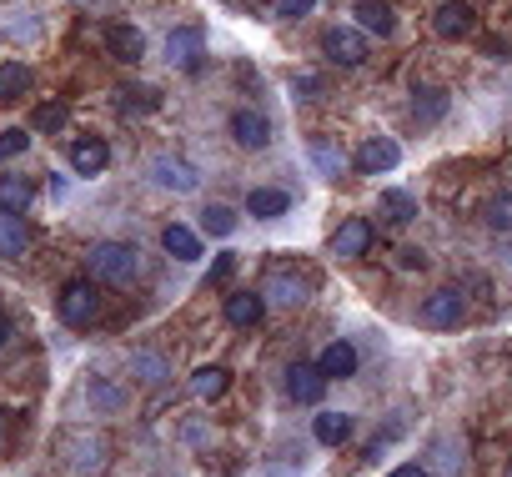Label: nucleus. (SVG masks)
<instances>
[{
	"label": "nucleus",
	"mask_w": 512,
	"mask_h": 477,
	"mask_svg": "<svg viewBox=\"0 0 512 477\" xmlns=\"http://www.w3.org/2000/svg\"><path fill=\"white\" fill-rule=\"evenodd\" d=\"M412 116H417V126H437L447 116V91L442 86H412Z\"/></svg>",
	"instance_id": "19"
},
{
	"label": "nucleus",
	"mask_w": 512,
	"mask_h": 477,
	"mask_svg": "<svg viewBox=\"0 0 512 477\" xmlns=\"http://www.w3.org/2000/svg\"><path fill=\"white\" fill-rule=\"evenodd\" d=\"M166 61H171L176 71H201V66H206V41H201V31H191V26L171 31V36H166Z\"/></svg>",
	"instance_id": "8"
},
{
	"label": "nucleus",
	"mask_w": 512,
	"mask_h": 477,
	"mask_svg": "<svg viewBox=\"0 0 512 477\" xmlns=\"http://www.w3.org/2000/svg\"><path fill=\"white\" fill-rule=\"evenodd\" d=\"M151 181L156 186H166V191H196V171L186 166V161H171V156H161V161H151Z\"/></svg>",
	"instance_id": "20"
},
{
	"label": "nucleus",
	"mask_w": 512,
	"mask_h": 477,
	"mask_svg": "<svg viewBox=\"0 0 512 477\" xmlns=\"http://www.w3.org/2000/svg\"><path fill=\"white\" fill-rule=\"evenodd\" d=\"M26 146H31V131H21V126L0 131V161H16V156H26Z\"/></svg>",
	"instance_id": "30"
},
{
	"label": "nucleus",
	"mask_w": 512,
	"mask_h": 477,
	"mask_svg": "<svg viewBox=\"0 0 512 477\" xmlns=\"http://www.w3.org/2000/svg\"><path fill=\"white\" fill-rule=\"evenodd\" d=\"M231 272H236V257L226 252V257H216V267H211V277H206V282H216V277H231Z\"/></svg>",
	"instance_id": "39"
},
{
	"label": "nucleus",
	"mask_w": 512,
	"mask_h": 477,
	"mask_svg": "<svg viewBox=\"0 0 512 477\" xmlns=\"http://www.w3.org/2000/svg\"><path fill=\"white\" fill-rule=\"evenodd\" d=\"M317 367H322V377H327V382H332V377H337V382H347V377H357V367H362V362H357V347H352V342H327V347H322V357H317Z\"/></svg>",
	"instance_id": "16"
},
{
	"label": "nucleus",
	"mask_w": 512,
	"mask_h": 477,
	"mask_svg": "<svg viewBox=\"0 0 512 477\" xmlns=\"http://www.w3.org/2000/svg\"><path fill=\"white\" fill-rule=\"evenodd\" d=\"M91 272L101 277V282H136V272H141V257H136V247L131 242H96L91 247Z\"/></svg>",
	"instance_id": "1"
},
{
	"label": "nucleus",
	"mask_w": 512,
	"mask_h": 477,
	"mask_svg": "<svg viewBox=\"0 0 512 477\" xmlns=\"http://www.w3.org/2000/svg\"><path fill=\"white\" fill-rule=\"evenodd\" d=\"M136 106H141V111H151V106H156V91H141V96H136V91H126V96H121V111H136Z\"/></svg>",
	"instance_id": "37"
},
{
	"label": "nucleus",
	"mask_w": 512,
	"mask_h": 477,
	"mask_svg": "<svg viewBox=\"0 0 512 477\" xmlns=\"http://www.w3.org/2000/svg\"><path fill=\"white\" fill-rule=\"evenodd\" d=\"M262 312H267V297H256V292H231L221 302V317L231 327H256V322H262Z\"/></svg>",
	"instance_id": "17"
},
{
	"label": "nucleus",
	"mask_w": 512,
	"mask_h": 477,
	"mask_svg": "<svg viewBox=\"0 0 512 477\" xmlns=\"http://www.w3.org/2000/svg\"><path fill=\"white\" fill-rule=\"evenodd\" d=\"M6 342H11V322H6V317H0V347H6Z\"/></svg>",
	"instance_id": "40"
},
{
	"label": "nucleus",
	"mask_w": 512,
	"mask_h": 477,
	"mask_svg": "<svg viewBox=\"0 0 512 477\" xmlns=\"http://www.w3.org/2000/svg\"><path fill=\"white\" fill-rule=\"evenodd\" d=\"M357 31H367V36H377V41H387L392 31H397V11L387 6V0H357Z\"/></svg>",
	"instance_id": "15"
},
{
	"label": "nucleus",
	"mask_w": 512,
	"mask_h": 477,
	"mask_svg": "<svg viewBox=\"0 0 512 477\" xmlns=\"http://www.w3.org/2000/svg\"><path fill=\"white\" fill-rule=\"evenodd\" d=\"M81 442H86V447L76 452V467H81V472L101 467V462H106V447H101V437H96V442H91V437H81Z\"/></svg>",
	"instance_id": "32"
},
{
	"label": "nucleus",
	"mask_w": 512,
	"mask_h": 477,
	"mask_svg": "<svg viewBox=\"0 0 512 477\" xmlns=\"http://www.w3.org/2000/svg\"><path fill=\"white\" fill-rule=\"evenodd\" d=\"M161 247H166L176 262H201V252H206L201 236H196L191 226H181V221H171V226L161 231Z\"/></svg>",
	"instance_id": "18"
},
{
	"label": "nucleus",
	"mask_w": 512,
	"mask_h": 477,
	"mask_svg": "<svg viewBox=\"0 0 512 477\" xmlns=\"http://www.w3.org/2000/svg\"><path fill=\"white\" fill-rule=\"evenodd\" d=\"M432 31L442 41H462L472 31V6H467V0H442V6L432 11Z\"/></svg>",
	"instance_id": "11"
},
{
	"label": "nucleus",
	"mask_w": 512,
	"mask_h": 477,
	"mask_svg": "<svg viewBox=\"0 0 512 477\" xmlns=\"http://www.w3.org/2000/svg\"><path fill=\"white\" fill-rule=\"evenodd\" d=\"M507 477H512V462H507Z\"/></svg>",
	"instance_id": "42"
},
{
	"label": "nucleus",
	"mask_w": 512,
	"mask_h": 477,
	"mask_svg": "<svg viewBox=\"0 0 512 477\" xmlns=\"http://www.w3.org/2000/svg\"><path fill=\"white\" fill-rule=\"evenodd\" d=\"M292 211V191H282V186H256V191H246V216H256V221H277V216H287Z\"/></svg>",
	"instance_id": "13"
},
{
	"label": "nucleus",
	"mask_w": 512,
	"mask_h": 477,
	"mask_svg": "<svg viewBox=\"0 0 512 477\" xmlns=\"http://www.w3.org/2000/svg\"><path fill=\"white\" fill-rule=\"evenodd\" d=\"M31 66H21V61H6L0 66V106H11V101H21L26 91H31Z\"/></svg>",
	"instance_id": "23"
},
{
	"label": "nucleus",
	"mask_w": 512,
	"mask_h": 477,
	"mask_svg": "<svg viewBox=\"0 0 512 477\" xmlns=\"http://www.w3.org/2000/svg\"><path fill=\"white\" fill-rule=\"evenodd\" d=\"M106 166H111V146H106L101 136H81V141L71 146V171H76V176L91 181V176H101Z\"/></svg>",
	"instance_id": "12"
},
{
	"label": "nucleus",
	"mask_w": 512,
	"mask_h": 477,
	"mask_svg": "<svg viewBox=\"0 0 512 477\" xmlns=\"http://www.w3.org/2000/svg\"><path fill=\"white\" fill-rule=\"evenodd\" d=\"M322 51H327L337 66H362V61L372 56L367 36H362V31H352V26H332V31L322 36Z\"/></svg>",
	"instance_id": "4"
},
{
	"label": "nucleus",
	"mask_w": 512,
	"mask_h": 477,
	"mask_svg": "<svg viewBox=\"0 0 512 477\" xmlns=\"http://www.w3.org/2000/svg\"><path fill=\"white\" fill-rule=\"evenodd\" d=\"M482 221H487L492 231H512V191H497V196H487V206H482Z\"/></svg>",
	"instance_id": "27"
},
{
	"label": "nucleus",
	"mask_w": 512,
	"mask_h": 477,
	"mask_svg": "<svg viewBox=\"0 0 512 477\" xmlns=\"http://www.w3.org/2000/svg\"><path fill=\"white\" fill-rule=\"evenodd\" d=\"M106 51H111V61H121V66H136V61L146 56V36H141V26H131V21H116V26H106Z\"/></svg>",
	"instance_id": "9"
},
{
	"label": "nucleus",
	"mask_w": 512,
	"mask_h": 477,
	"mask_svg": "<svg viewBox=\"0 0 512 477\" xmlns=\"http://www.w3.org/2000/svg\"><path fill=\"white\" fill-rule=\"evenodd\" d=\"M382 216H387L392 226H407V221L417 216V201H412L407 191H387V196H382Z\"/></svg>",
	"instance_id": "28"
},
{
	"label": "nucleus",
	"mask_w": 512,
	"mask_h": 477,
	"mask_svg": "<svg viewBox=\"0 0 512 477\" xmlns=\"http://www.w3.org/2000/svg\"><path fill=\"white\" fill-rule=\"evenodd\" d=\"M312 437H317L322 447H342V442L352 437V417H347V412H317V417H312Z\"/></svg>",
	"instance_id": "22"
},
{
	"label": "nucleus",
	"mask_w": 512,
	"mask_h": 477,
	"mask_svg": "<svg viewBox=\"0 0 512 477\" xmlns=\"http://www.w3.org/2000/svg\"><path fill=\"white\" fill-rule=\"evenodd\" d=\"M312 156H317V171L322 176H337L342 171V151H332L327 141H312Z\"/></svg>",
	"instance_id": "31"
},
{
	"label": "nucleus",
	"mask_w": 512,
	"mask_h": 477,
	"mask_svg": "<svg viewBox=\"0 0 512 477\" xmlns=\"http://www.w3.org/2000/svg\"><path fill=\"white\" fill-rule=\"evenodd\" d=\"M282 387H287V397H292V402L312 407V402H322L327 377H322V367H317V362H292V367H287V377H282Z\"/></svg>",
	"instance_id": "6"
},
{
	"label": "nucleus",
	"mask_w": 512,
	"mask_h": 477,
	"mask_svg": "<svg viewBox=\"0 0 512 477\" xmlns=\"http://www.w3.org/2000/svg\"><path fill=\"white\" fill-rule=\"evenodd\" d=\"M31 121H36V131L56 136V131H66V126H71V106H66V101H41V106L31 111Z\"/></svg>",
	"instance_id": "26"
},
{
	"label": "nucleus",
	"mask_w": 512,
	"mask_h": 477,
	"mask_svg": "<svg viewBox=\"0 0 512 477\" xmlns=\"http://www.w3.org/2000/svg\"><path fill=\"white\" fill-rule=\"evenodd\" d=\"M56 307H61V322H71V327H91V322H96V312H101L96 282H86V277L66 282V287H61V297H56Z\"/></svg>",
	"instance_id": "2"
},
{
	"label": "nucleus",
	"mask_w": 512,
	"mask_h": 477,
	"mask_svg": "<svg viewBox=\"0 0 512 477\" xmlns=\"http://www.w3.org/2000/svg\"><path fill=\"white\" fill-rule=\"evenodd\" d=\"M307 297H312V287L302 277H292V272H277L267 282V302H277V307H302Z\"/></svg>",
	"instance_id": "21"
},
{
	"label": "nucleus",
	"mask_w": 512,
	"mask_h": 477,
	"mask_svg": "<svg viewBox=\"0 0 512 477\" xmlns=\"http://www.w3.org/2000/svg\"><path fill=\"white\" fill-rule=\"evenodd\" d=\"M0 442H6V417H0Z\"/></svg>",
	"instance_id": "41"
},
{
	"label": "nucleus",
	"mask_w": 512,
	"mask_h": 477,
	"mask_svg": "<svg viewBox=\"0 0 512 477\" xmlns=\"http://www.w3.org/2000/svg\"><path fill=\"white\" fill-rule=\"evenodd\" d=\"M31 196H36V191H31L26 176H0V211H16V216H21V211L31 206Z\"/></svg>",
	"instance_id": "25"
},
{
	"label": "nucleus",
	"mask_w": 512,
	"mask_h": 477,
	"mask_svg": "<svg viewBox=\"0 0 512 477\" xmlns=\"http://www.w3.org/2000/svg\"><path fill=\"white\" fill-rule=\"evenodd\" d=\"M181 437H186V442H191V447H206V442H211V427H206V422H196V417H191V422H181Z\"/></svg>",
	"instance_id": "34"
},
{
	"label": "nucleus",
	"mask_w": 512,
	"mask_h": 477,
	"mask_svg": "<svg viewBox=\"0 0 512 477\" xmlns=\"http://www.w3.org/2000/svg\"><path fill=\"white\" fill-rule=\"evenodd\" d=\"M231 141H236L241 151H262V146L272 141V121H267L262 111H236V116H231Z\"/></svg>",
	"instance_id": "10"
},
{
	"label": "nucleus",
	"mask_w": 512,
	"mask_h": 477,
	"mask_svg": "<svg viewBox=\"0 0 512 477\" xmlns=\"http://www.w3.org/2000/svg\"><path fill=\"white\" fill-rule=\"evenodd\" d=\"M387 477H432V467H422V462H402V467H392Z\"/></svg>",
	"instance_id": "38"
},
{
	"label": "nucleus",
	"mask_w": 512,
	"mask_h": 477,
	"mask_svg": "<svg viewBox=\"0 0 512 477\" xmlns=\"http://www.w3.org/2000/svg\"><path fill=\"white\" fill-rule=\"evenodd\" d=\"M31 252V226L16 211H0V262H21Z\"/></svg>",
	"instance_id": "14"
},
{
	"label": "nucleus",
	"mask_w": 512,
	"mask_h": 477,
	"mask_svg": "<svg viewBox=\"0 0 512 477\" xmlns=\"http://www.w3.org/2000/svg\"><path fill=\"white\" fill-rule=\"evenodd\" d=\"M462 317H467V302H462V292H457V287H437V292L422 302V322H427V327H437V332L457 327Z\"/></svg>",
	"instance_id": "5"
},
{
	"label": "nucleus",
	"mask_w": 512,
	"mask_h": 477,
	"mask_svg": "<svg viewBox=\"0 0 512 477\" xmlns=\"http://www.w3.org/2000/svg\"><path fill=\"white\" fill-rule=\"evenodd\" d=\"M226 387H231V372H226V367H196V372H191V392H196L201 402H216Z\"/></svg>",
	"instance_id": "24"
},
{
	"label": "nucleus",
	"mask_w": 512,
	"mask_h": 477,
	"mask_svg": "<svg viewBox=\"0 0 512 477\" xmlns=\"http://www.w3.org/2000/svg\"><path fill=\"white\" fill-rule=\"evenodd\" d=\"M312 6H317V0H277V16H312Z\"/></svg>",
	"instance_id": "36"
},
{
	"label": "nucleus",
	"mask_w": 512,
	"mask_h": 477,
	"mask_svg": "<svg viewBox=\"0 0 512 477\" xmlns=\"http://www.w3.org/2000/svg\"><path fill=\"white\" fill-rule=\"evenodd\" d=\"M372 221L367 216H347L337 231H332V252L342 257V262H357V257H367V247H372Z\"/></svg>",
	"instance_id": "7"
},
{
	"label": "nucleus",
	"mask_w": 512,
	"mask_h": 477,
	"mask_svg": "<svg viewBox=\"0 0 512 477\" xmlns=\"http://www.w3.org/2000/svg\"><path fill=\"white\" fill-rule=\"evenodd\" d=\"M91 397H101V407H106V412H116V407H121V387H111V382H96V387H91Z\"/></svg>",
	"instance_id": "35"
},
{
	"label": "nucleus",
	"mask_w": 512,
	"mask_h": 477,
	"mask_svg": "<svg viewBox=\"0 0 512 477\" xmlns=\"http://www.w3.org/2000/svg\"><path fill=\"white\" fill-rule=\"evenodd\" d=\"M201 226H206L211 236H231V231H236V211H231V206H206V211H201Z\"/></svg>",
	"instance_id": "29"
},
{
	"label": "nucleus",
	"mask_w": 512,
	"mask_h": 477,
	"mask_svg": "<svg viewBox=\"0 0 512 477\" xmlns=\"http://www.w3.org/2000/svg\"><path fill=\"white\" fill-rule=\"evenodd\" d=\"M397 161H402V146H397L392 136H372V141H362L357 156H352V166H357L362 176H387V171H397Z\"/></svg>",
	"instance_id": "3"
},
{
	"label": "nucleus",
	"mask_w": 512,
	"mask_h": 477,
	"mask_svg": "<svg viewBox=\"0 0 512 477\" xmlns=\"http://www.w3.org/2000/svg\"><path fill=\"white\" fill-rule=\"evenodd\" d=\"M136 372H141L146 382H166V362H161L156 352H141V357H136Z\"/></svg>",
	"instance_id": "33"
}]
</instances>
